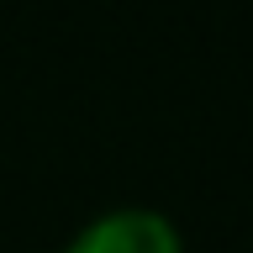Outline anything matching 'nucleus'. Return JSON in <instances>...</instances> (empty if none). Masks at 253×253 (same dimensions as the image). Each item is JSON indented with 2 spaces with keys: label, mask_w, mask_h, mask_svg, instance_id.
<instances>
[{
  "label": "nucleus",
  "mask_w": 253,
  "mask_h": 253,
  "mask_svg": "<svg viewBox=\"0 0 253 253\" xmlns=\"http://www.w3.org/2000/svg\"><path fill=\"white\" fill-rule=\"evenodd\" d=\"M63 253H185V237L153 206H116L84 221L63 243Z\"/></svg>",
  "instance_id": "1"
}]
</instances>
